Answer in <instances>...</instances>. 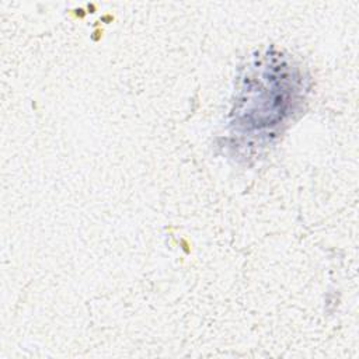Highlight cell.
Listing matches in <instances>:
<instances>
[{
    "instance_id": "obj_1",
    "label": "cell",
    "mask_w": 359,
    "mask_h": 359,
    "mask_svg": "<svg viewBox=\"0 0 359 359\" xmlns=\"http://www.w3.org/2000/svg\"><path fill=\"white\" fill-rule=\"evenodd\" d=\"M300 90L302 77L293 63L265 55L241 80L233 109L236 128L248 133L275 129L290 115Z\"/></svg>"
}]
</instances>
